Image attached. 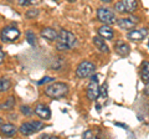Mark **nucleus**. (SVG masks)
Listing matches in <instances>:
<instances>
[{
  "label": "nucleus",
  "mask_w": 149,
  "mask_h": 139,
  "mask_svg": "<svg viewBox=\"0 0 149 139\" xmlns=\"http://www.w3.org/2000/svg\"><path fill=\"white\" fill-rule=\"evenodd\" d=\"M40 35L42 39H46L49 41H56L58 38V32L55 29H52V27H45V29L41 30Z\"/></svg>",
  "instance_id": "nucleus-11"
},
{
  "label": "nucleus",
  "mask_w": 149,
  "mask_h": 139,
  "mask_svg": "<svg viewBox=\"0 0 149 139\" xmlns=\"http://www.w3.org/2000/svg\"><path fill=\"white\" fill-rule=\"evenodd\" d=\"M35 0H19V5L20 6H27V5H31Z\"/></svg>",
  "instance_id": "nucleus-26"
},
{
  "label": "nucleus",
  "mask_w": 149,
  "mask_h": 139,
  "mask_svg": "<svg viewBox=\"0 0 149 139\" xmlns=\"http://www.w3.org/2000/svg\"><path fill=\"white\" fill-rule=\"evenodd\" d=\"M15 103H16V101L11 96V97H9V98L5 102H4V103L0 104V109H3V111H10V109H13L14 107H15Z\"/></svg>",
  "instance_id": "nucleus-18"
},
{
  "label": "nucleus",
  "mask_w": 149,
  "mask_h": 139,
  "mask_svg": "<svg viewBox=\"0 0 149 139\" xmlns=\"http://www.w3.org/2000/svg\"><path fill=\"white\" fill-rule=\"evenodd\" d=\"M4 60H5V54H4V51L1 49V46H0V65L4 62Z\"/></svg>",
  "instance_id": "nucleus-28"
},
{
  "label": "nucleus",
  "mask_w": 149,
  "mask_h": 139,
  "mask_svg": "<svg viewBox=\"0 0 149 139\" xmlns=\"http://www.w3.org/2000/svg\"><path fill=\"white\" fill-rule=\"evenodd\" d=\"M87 98L90 101H96L100 97V86H98V76H92L91 82L87 87Z\"/></svg>",
  "instance_id": "nucleus-7"
},
{
  "label": "nucleus",
  "mask_w": 149,
  "mask_h": 139,
  "mask_svg": "<svg viewBox=\"0 0 149 139\" xmlns=\"http://www.w3.org/2000/svg\"><path fill=\"white\" fill-rule=\"evenodd\" d=\"M37 14H39V10L34 9V10H30V11L26 13V17H27V19H31V17H35Z\"/></svg>",
  "instance_id": "nucleus-25"
},
{
  "label": "nucleus",
  "mask_w": 149,
  "mask_h": 139,
  "mask_svg": "<svg viewBox=\"0 0 149 139\" xmlns=\"http://www.w3.org/2000/svg\"><path fill=\"white\" fill-rule=\"evenodd\" d=\"M20 111H21V113L24 114V115H31V113H32V109L29 107V106H22V107L20 108Z\"/></svg>",
  "instance_id": "nucleus-23"
},
{
  "label": "nucleus",
  "mask_w": 149,
  "mask_h": 139,
  "mask_svg": "<svg viewBox=\"0 0 149 139\" xmlns=\"http://www.w3.org/2000/svg\"><path fill=\"white\" fill-rule=\"evenodd\" d=\"M20 36V30L16 26H5L0 31V39L4 42H14Z\"/></svg>",
  "instance_id": "nucleus-4"
},
{
  "label": "nucleus",
  "mask_w": 149,
  "mask_h": 139,
  "mask_svg": "<svg viewBox=\"0 0 149 139\" xmlns=\"http://www.w3.org/2000/svg\"><path fill=\"white\" fill-rule=\"evenodd\" d=\"M114 50L116 52H117L119 56H128L129 52H130V47L128 44H125L124 41L122 40H118L117 42L114 45Z\"/></svg>",
  "instance_id": "nucleus-10"
},
{
  "label": "nucleus",
  "mask_w": 149,
  "mask_h": 139,
  "mask_svg": "<svg viewBox=\"0 0 149 139\" xmlns=\"http://www.w3.org/2000/svg\"><path fill=\"white\" fill-rule=\"evenodd\" d=\"M147 35H148V29L143 27V29H134L132 31H129L127 38L132 41H142L147 38Z\"/></svg>",
  "instance_id": "nucleus-9"
},
{
  "label": "nucleus",
  "mask_w": 149,
  "mask_h": 139,
  "mask_svg": "<svg viewBox=\"0 0 149 139\" xmlns=\"http://www.w3.org/2000/svg\"><path fill=\"white\" fill-rule=\"evenodd\" d=\"M16 132H17L16 127L14 126V124H10V123L3 124L1 128H0V133H1L3 136H5V137H13V136H15Z\"/></svg>",
  "instance_id": "nucleus-13"
},
{
  "label": "nucleus",
  "mask_w": 149,
  "mask_h": 139,
  "mask_svg": "<svg viewBox=\"0 0 149 139\" xmlns=\"http://www.w3.org/2000/svg\"><path fill=\"white\" fill-rule=\"evenodd\" d=\"M54 1H58V0H54Z\"/></svg>",
  "instance_id": "nucleus-34"
},
{
  "label": "nucleus",
  "mask_w": 149,
  "mask_h": 139,
  "mask_svg": "<svg viewBox=\"0 0 149 139\" xmlns=\"http://www.w3.org/2000/svg\"><path fill=\"white\" fill-rule=\"evenodd\" d=\"M77 39L72 32L62 29L58 32V38L56 40V49L58 51H68L76 46Z\"/></svg>",
  "instance_id": "nucleus-1"
},
{
  "label": "nucleus",
  "mask_w": 149,
  "mask_h": 139,
  "mask_svg": "<svg viewBox=\"0 0 149 139\" xmlns=\"http://www.w3.org/2000/svg\"><path fill=\"white\" fill-rule=\"evenodd\" d=\"M101 1H104V3H111L112 0H101Z\"/></svg>",
  "instance_id": "nucleus-31"
},
{
  "label": "nucleus",
  "mask_w": 149,
  "mask_h": 139,
  "mask_svg": "<svg viewBox=\"0 0 149 139\" xmlns=\"http://www.w3.org/2000/svg\"><path fill=\"white\" fill-rule=\"evenodd\" d=\"M100 96L103 99H106L107 97H108V85H107V83H103V85L100 87Z\"/></svg>",
  "instance_id": "nucleus-21"
},
{
  "label": "nucleus",
  "mask_w": 149,
  "mask_h": 139,
  "mask_svg": "<svg viewBox=\"0 0 149 139\" xmlns=\"http://www.w3.org/2000/svg\"><path fill=\"white\" fill-rule=\"evenodd\" d=\"M98 35L101 38H103L104 40H112L114 36V31L111 29L109 26H107L106 24L103 26H101L98 29Z\"/></svg>",
  "instance_id": "nucleus-14"
},
{
  "label": "nucleus",
  "mask_w": 149,
  "mask_h": 139,
  "mask_svg": "<svg viewBox=\"0 0 149 139\" xmlns=\"http://www.w3.org/2000/svg\"><path fill=\"white\" fill-rule=\"evenodd\" d=\"M83 138H87V139H92V138H97V134H96V132L95 131H87V132H85L83 133Z\"/></svg>",
  "instance_id": "nucleus-24"
},
{
  "label": "nucleus",
  "mask_w": 149,
  "mask_h": 139,
  "mask_svg": "<svg viewBox=\"0 0 149 139\" xmlns=\"http://www.w3.org/2000/svg\"><path fill=\"white\" fill-rule=\"evenodd\" d=\"M114 10L117 11V13L124 14V13H125V9H124L123 3H122V1H118V3H116V5H114Z\"/></svg>",
  "instance_id": "nucleus-22"
},
{
  "label": "nucleus",
  "mask_w": 149,
  "mask_h": 139,
  "mask_svg": "<svg viewBox=\"0 0 149 139\" xmlns=\"http://www.w3.org/2000/svg\"><path fill=\"white\" fill-rule=\"evenodd\" d=\"M11 87V82L9 78L5 77H1L0 78V92H5Z\"/></svg>",
  "instance_id": "nucleus-19"
},
{
  "label": "nucleus",
  "mask_w": 149,
  "mask_h": 139,
  "mask_svg": "<svg viewBox=\"0 0 149 139\" xmlns=\"http://www.w3.org/2000/svg\"><path fill=\"white\" fill-rule=\"evenodd\" d=\"M45 128L42 122H39V120H32V122H26L22 123L20 128H19V132H20L22 136H31L34 133H37L40 131H42Z\"/></svg>",
  "instance_id": "nucleus-3"
},
{
  "label": "nucleus",
  "mask_w": 149,
  "mask_h": 139,
  "mask_svg": "<svg viewBox=\"0 0 149 139\" xmlns=\"http://www.w3.org/2000/svg\"><path fill=\"white\" fill-rule=\"evenodd\" d=\"M1 123H3V120H1V118H0V126H1Z\"/></svg>",
  "instance_id": "nucleus-33"
},
{
  "label": "nucleus",
  "mask_w": 149,
  "mask_h": 139,
  "mask_svg": "<svg viewBox=\"0 0 149 139\" xmlns=\"http://www.w3.org/2000/svg\"><path fill=\"white\" fill-rule=\"evenodd\" d=\"M26 40H27V42H29L31 46H35L36 44V35H35V32L34 31H26Z\"/></svg>",
  "instance_id": "nucleus-20"
},
{
  "label": "nucleus",
  "mask_w": 149,
  "mask_h": 139,
  "mask_svg": "<svg viewBox=\"0 0 149 139\" xmlns=\"http://www.w3.org/2000/svg\"><path fill=\"white\" fill-rule=\"evenodd\" d=\"M141 77H142V81L143 82H146V83L149 82V62L148 61L143 62V65H142Z\"/></svg>",
  "instance_id": "nucleus-17"
},
{
  "label": "nucleus",
  "mask_w": 149,
  "mask_h": 139,
  "mask_svg": "<svg viewBox=\"0 0 149 139\" xmlns=\"http://www.w3.org/2000/svg\"><path fill=\"white\" fill-rule=\"evenodd\" d=\"M148 46H149V41H148Z\"/></svg>",
  "instance_id": "nucleus-35"
},
{
  "label": "nucleus",
  "mask_w": 149,
  "mask_h": 139,
  "mask_svg": "<svg viewBox=\"0 0 149 139\" xmlns=\"http://www.w3.org/2000/svg\"><path fill=\"white\" fill-rule=\"evenodd\" d=\"M35 114L39 115L40 118L46 119V120L51 118V111L47 106H45V104H37L35 107Z\"/></svg>",
  "instance_id": "nucleus-12"
},
{
  "label": "nucleus",
  "mask_w": 149,
  "mask_h": 139,
  "mask_svg": "<svg viewBox=\"0 0 149 139\" xmlns=\"http://www.w3.org/2000/svg\"><path fill=\"white\" fill-rule=\"evenodd\" d=\"M67 93H68V87L67 85H65L62 82H55L45 88V95L54 99L62 98Z\"/></svg>",
  "instance_id": "nucleus-2"
},
{
  "label": "nucleus",
  "mask_w": 149,
  "mask_h": 139,
  "mask_svg": "<svg viewBox=\"0 0 149 139\" xmlns=\"http://www.w3.org/2000/svg\"><path fill=\"white\" fill-rule=\"evenodd\" d=\"M95 65L90 61H82L80 65L77 66L76 70V76L78 78H87L92 76V73L95 72Z\"/></svg>",
  "instance_id": "nucleus-6"
},
{
  "label": "nucleus",
  "mask_w": 149,
  "mask_h": 139,
  "mask_svg": "<svg viewBox=\"0 0 149 139\" xmlns=\"http://www.w3.org/2000/svg\"><path fill=\"white\" fill-rule=\"evenodd\" d=\"M139 22V19L136 16H128V17H122V19L117 20V25L123 30H130Z\"/></svg>",
  "instance_id": "nucleus-8"
},
{
  "label": "nucleus",
  "mask_w": 149,
  "mask_h": 139,
  "mask_svg": "<svg viewBox=\"0 0 149 139\" xmlns=\"http://www.w3.org/2000/svg\"><path fill=\"white\" fill-rule=\"evenodd\" d=\"M93 44H95V46L101 51V52H104V54L109 52L108 46H107V44L104 42L103 38H101V36H95V38H93Z\"/></svg>",
  "instance_id": "nucleus-15"
},
{
  "label": "nucleus",
  "mask_w": 149,
  "mask_h": 139,
  "mask_svg": "<svg viewBox=\"0 0 149 139\" xmlns=\"http://www.w3.org/2000/svg\"><path fill=\"white\" fill-rule=\"evenodd\" d=\"M116 126H119V127H123L124 129L127 128V126H125V124H122V123H116Z\"/></svg>",
  "instance_id": "nucleus-30"
},
{
  "label": "nucleus",
  "mask_w": 149,
  "mask_h": 139,
  "mask_svg": "<svg viewBox=\"0 0 149 139\" xmlns=\"http://www.w3.org/2000/svg\"><path fill=\"white\" fill-rule=\"evenodd\" d=\"M54 80L55 78H52V77H44L42 80H40L37 82V85H44V83H47V82H52Z\"/></svg>",
  "instance_id": "nucleus-27"
},
{
  "label": "nucleus",
  "mask_w": 149,
  "mask_h": 139,
  "mask_svg": "<svg viewBox=\"0 0 149 139\" xmlns=\"http://www.w3.org/2000/svg\"><path fill=\"white\" fill-rule=\"evenodd\" d=\"M97 19L106 25H112L114 22H117L114 13L108 8H100L97 10Z\"/></svg>",
  "instance_id": "nucleus-5"
},
{
  "label": "nucleus",
  "mask_w": 149,
  "mask_h": 139,
  "mask_svg": "<svg viewBox=\"0 0 149 139\" xmlns=\"http://www.w3.org/2000/svg\"><path fill=\"white\" fill-rule=\"evenodd\" d=\"M67 1H68V3H74L76 0H67Z\"/></svg>",
  "instance_id": "nucleus-32"
},
{
  "label": "nucleus",
  "mask_w": 149,
  "mask_h": 139,
  "mask_svg": "<svg viewBox=\"0 0 149 139\" xmlns=\"http://www.w3.org/2000/svg\"><path fill=\"white\" fill-rule=\"evenodd\" d=\"M123 5H124V9H125V13H129L132 14L137 10L138 8V1L137 0H122Z\"/></svg>",
  "instance_id": "nucleus-16"
},
{
  "label": "nucleus",
  "mask_w": 149,
  "mask_h": 139,
  "mask_svg": "<svg viewBox=\"0 0 149 139\" xmlns=\"http://www.w3.org/2000/svg\"><path fill=\"white\" fill-rule=\"evenodd\" d=\"M144 95H146V96H149V82L147 83V85H146V87H144Z\"/></svg>",
  "instance_id": "nucleus-29"
}]
</instances>
